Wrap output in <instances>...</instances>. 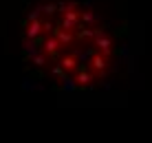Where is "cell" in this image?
Instances as JSON below:
<instances>
[{"label": "cell", "mask_w": 152, "mask_h": 143, "mask_svg": "<svg viewBox=\"0 0 152 143\" xmlns=\"http://www.w3.org/2000/svg\"><path fill=\"white\" fill-rule=\"evenodd\" d=\"M27 60L55 84L88 88L113 68V42L102 20L80 4H46L24 24Z\"/></svg>", "instance_id": "cell-1"}]
</instances>
